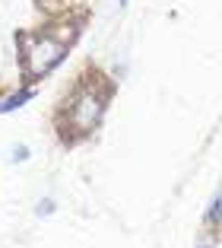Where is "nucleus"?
I'll return each mask as SVG.
<instances>
[{
  "mask_svg": "<svg viewBox=\"0 0 222 248\" xmlns=\"http://www.w3.org/2000/svg\"><path fill=\"white\" fill-rule=\"evenodd\" d=\"M111 95H115V80L105 77L99 67H89L54 111V131L60 143L76 146L92 137L108 115Z\"/></svg>",
  "mask_w": 222,
  "mask_h": 248,
  "instance_id": "obj_1",
  "label": "nucleus"
},
{
  "mask_svg": "<svg viewBox=\"0 0 222 248\" xmlns=\"http://www.w3.org/2000/svg\"><path fill=\"white\" fill-rule=\"evenodd\" d=\"M79 32H60L54 29H35V32H19L16 45H19V67H22V80L29 83H42L54 67L64 64L67 51H70L73 38Z\"/></svg>",
  "mask_w": 222,
  "mask_h": 248,
  "instance_id": "obj_2",
  "label": "nucleus"
},
{
  "mask_svg": "<svg viewBox=\"0 0 222 248\" xmlns=\"http://www.w3.org/2000/svg\"><path fill=\"white\" fill-rule=\"evenodd\" d=\"M32 99H35V89L32 86H22V89H16V93H10V95H0V115L19 111L22 105H29Z\"/></svg>",
  "mask_w": 222,
  "mask_h": 248,
  "instance_id": "obj_3",
  "label": "nucleus"
},
{
  "mask_svg": "<svg viewBox=\"0 0 222 248\" xmlns=\"http://www.w3.org/2000/svg\"><path fill=\"white\" fill-rule=\"evenodd\" d=\"M207 226H222V191L219 194L213 197V201H209V207H207Z\"/></svg>",
  "mask_w": 222,
  "mask_h": 248,
  "instance_id": "obj_4",
  "label": "nucleus"
},
{
  "mask_svg": "<svg viewBox=\"0 0 222 248\" xmlns=\"http://www.w3.org/2000/svg\"><path fill=\"white\" fill-rule=\"evenodd\" d=\"M58 210V204H54V197H42L35 207V217H51V213Z\"/></svg>",
  "mask_w": 222,
  "mask_h": 248,
  "instance_id": "obj_5",
  "label": "nucleus"
},
{
  "mask_svg": "<svg viewBox=\"0 0 222 248\" xmlns=\"http://www.w3.org/2000/svg\"><path fill=\"white\" fill-rule=\"evenodd\" d=\"M29 156H32V150L26 143H19V146H13V156H10V162H29Z\"/></svg>",
  "mask_w": 222,
  "mask_h": 248,
  "instance_id": "obj_6",
  "label": "nucleus"
},
{
  "mask_svg": "<svg viewBox=\"0 0 222 248\" xmlns=\"http://www.w3.org/2000/svg\"><path fill=\"white\" fill-rule=\"evenodd\" d=\"M127 3H130V0H118V7H127Z\"/></svg>",
  "mask_w": 222,
  "mask_h": 248,
  "instance_id": "obj_7",
  "label": "nucleus"
},
{
  "mask_svg": "<svg viewBox=\"0 0 222 248\" xmlns=\"http://www.w3.org/2000/svg\"><path fill=\"white\" fill-rule=\"evenodd\" d=\"M203 248H213V245H203Z\"/></svg>",
  "mask_w": 222,
  "mask_h": 248,
  "instance_id": "obj_8",
  "label": "nucleus"
}]
</instances>
